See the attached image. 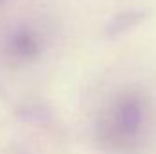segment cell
I'll list each match as a JSON object with an SVG mask.
<instances>
[{
  "mask_svg": "<svg viewBox=\"0 0 156 154\" xmlns=\"http://www.w3.org/2000/svg\"><path fill=\"white\" fill-rule=\"evenodd\" d=\"M142 125V107L134 100H125L118 105L109 121V134L115 142H129L138 136Z\"/></svg>",
  "mask_w": 156,
  "mask_h": 154,
  "instance_id": "1",
  "label": "cell"
}]
</instances>
